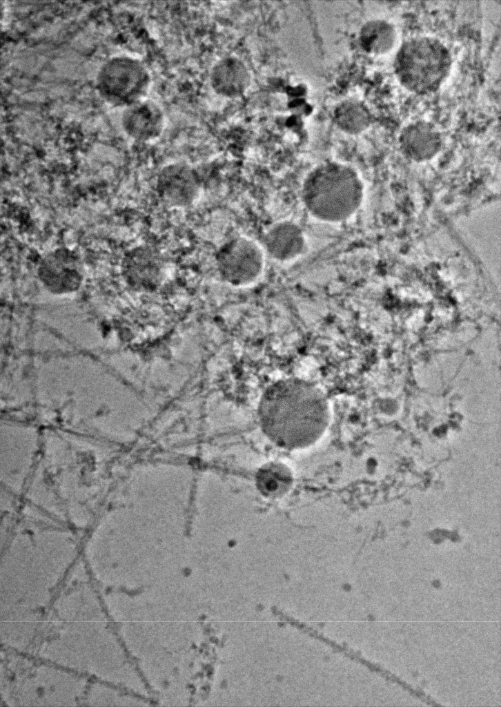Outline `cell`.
Returning <instances> with one entry per match:
<instances>
[{"mask_svg": "<svg viewBox=\"0 0 501 707\" xmlns=\"http://www.w3.org/2000/svg\"><path fill=\"white\" fill-rule=\"evenodd\" d=\"M211 89L217 95L229 99L237 98L249 88L252 77L246 64L239 57L229 55L220 58L209 72Z\"/></svg>", "mask_w": 501, "mask_h": 707, "instance_id": "obj_12", "label": "cell"}, {"mask_svg": "<svg viewBox=\"0 0 501 707\" xmlns=\"http://www.w3.org/2000/svg\"><path fill=\"white\" fill-rule=\"evenodd\" d=\"M256 483L264 495L277 498L283 496L291 489L293 476L289 469L284 465L270 463L258 472Z\"/></svg>", "mask_w": 501, "mask_h": 707, "instance_id": "obj_15", "label": "cell"}, {"mask_svg": "<svg viewBox=\"0 0 501 707\" xmlns=\"http://www.w3.org/2000/svg\"><path fill=\"white\" fill-rule=\"evenodd\" d=\"M257 414L262 431L271 441L286 449L299 450L323 436L331 409L327 395L317 385L289 377L265 388Z\"/></svg>", "mask_w": 501, "mask_h": 707, "instance_id": "obj_1", "label": "cell"}, {"mask_svg": "<svg viewBox=\"0 0 501 707\" xmlns=\"http://www.w3.org/2000/svg\"><path fill=\"white\" fill-rule=\"evenodd\" d=\"M442 134L431 122L415 119L406 124L400 130L398 144L402 153L416 162L433 158L441 150Z\"/></svg>", "mask_w": 501, "mask_h": 707, "instance_id": "obj_10", "label": "cell"}, {"mask_svg": "<svg viewBox=\"0 0 501 707\" xmlns=\"http://www.w3.org/2000/svg\"><path fill=\"white\" fill-rule=\"evenodd\" d=\"M96 89L109 104L130 106L147 97L152 77L147 66L139 58L120 54L107 59L96 75Z\"/></svg>", "mask_w": 501, "mask_h": 707, "instance_id": "obj_4", "label": "cell"}, {"mask_svg": "<svg viewBox=\"0 0 501 707\" xmlns=\"http://www.w3.org/2000/svg\"><path fill=\"white\" fill-rule=\"evenodd\" d=\"M121 124L131 139L150 142L159 138L166 126V115L161 106L148 97L124 108Z\"/></svg>", "mask_w": 501, "mask_h": 707, "instance_id": "obj_9", "label": "cell"}, {"mask_svg": "<svg viewBox=\"0 0 501 707\" xmlns=\"http://www.w3.org/2000/svg\"><path fill=\"white\" fill-rule=\"evenodd\" d=\"M332 118L340 130L349 135L363 133L369 128L373 121V115L369 107L355 99H347L339 102L333 110Z\"/></svg>", "mask_w": 501, "mask_h": 707, "instance_id": "obj_14", "label": "cell"}, {"mask_svg": "<svg viewBox=\"0 0 501 707\" xmlns=\"http://www.w3.org/2000/svg\"><path fill=\"white\" fill-rule=\"evenodd\" d=\"M37 275L50 291L68 293L79 287L84 277L83 267L73 251L59 248L41 258L38 264Z\"/></svg>", "mask_w": 501, "mask_h": 707, "instance_id": "obj_8", "label": "cell"}, {"mask_svg": "<svg viewBox=\"0 0 501 707\" xmlns=\"http://www.w3.org/2000/svg\"><path fill=\"white\" fill-rule=\"evenodd\" d=\"M202 191L198 173L185 163H171L164 166L157 179V192L168 207L183 209L197 201Z\"/></svg>", "mask_w": 501, "mask_h": 707, "instance_id": "obj_7", "label": "cell"}, {"mask_svg": "<svg viewBox=\"0 0 501 707\" xmlns=\"http://www.w3.org/2000/svg\"><path fill=\"white\" fill-rule=\"evenodd\" d=\"M265 253L260 244L245 236H234L217 249L215 264L219 278L228 285L244 287L262 275Z\"/></svg>", "mask_w": 501, "mask_h": 707, "instance_id": "obj_5", "label": "cell"}, {"mask_svg": "<svg viewBox=\"0 0 501 707\" xmlns=\"http://www.w3.org/2000/svg\"><path fill=\"white\" fill-rule=\"evenodd\" d=\"M121 265V274L128 284L144 291H152L159 287L168 269L164 254L148 245H139L128 250Z\"/></svg>", "mask_w": 501, "mask_h": 707, "instance_id": "obj_6", "label": "cell"}, {"mask_svg": "<svg viewBox=\"0 0 501 707\" xmlns=\"http://www.w3.org/2000/svg\"><path fill=\"white\" fill-rule=\"evenodd\" d=\"M265 253L277 262H289L302 255L306 247L304 231L295 223L283 220L271 225L262 237Z\"/></svg>", "mask_w": 501, "mask_h": 707, "instance_id": "obj_11", "label": "cell"}, {"mask_svg": "<svg viewBox=\"0 0 501 707\" xmlns=\"http://www.w3.org/2000/svg\"><path fill=\"white\" fill-rule=\"evenodd\" d=\"M397 37V29L392 22L382 18H374L361 26L357 39L364 52L378 56L389 52L393 48Z\"/></svg>", "mask_w": 501, "mask_h": 707, "instance_id": "obj_13", "label": "cell"}, {"mask_svg": "<svg viewBox=\"0 0 501 707\" xmlns=\"http://www.w3.org/2000/svg\"><path fill=\"white\" fill-rule=\"evenodd\" d=\"M302 201L315 219L338 223L352 217L359 209L364 197V184L351 166L326 162L314 167L304 179Z\"/></svg>", "mask_w": 501, "mask_h": 707, "instance_id": "obj_2", "label": "cell"}, {"mask_svg": "<svg viewBox=\"0 0 501 707\" xmlns=\"http://www.w3.org/2000/svg\"><path fill=\"white\" fill-rule=\"evenodd\" d=\"M393 61L399 82L409 91L420 95L437 90L446 79L452 64L446 44L439 38L426 35L403 41Z\"/></svg>", "mask_w": 501, "mask_h": 707, "instance_id": "obj_3", "label": "cell"}]
</instances>
